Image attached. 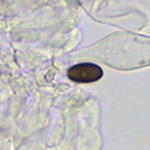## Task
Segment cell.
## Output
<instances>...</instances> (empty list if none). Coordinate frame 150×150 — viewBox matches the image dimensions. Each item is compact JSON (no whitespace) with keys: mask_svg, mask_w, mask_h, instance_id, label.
I'll return each instance as SVG.
<instances>
[{"mask_svg":"<svg viewBox=\"0 0 150 150\" xmlns=\"http://www.w3.org/2000/svg\"><path fill=\"white\" fill-rule=\"evenodd\" d=\"M67 76L71 81L77 83H93L102 78L103 71L98 65L93 62H82L70 67Z\"/></svg>","mask_w":150,"mask_h":150,"instance_id":"obj_1","label":"cell"}]
</instances>
